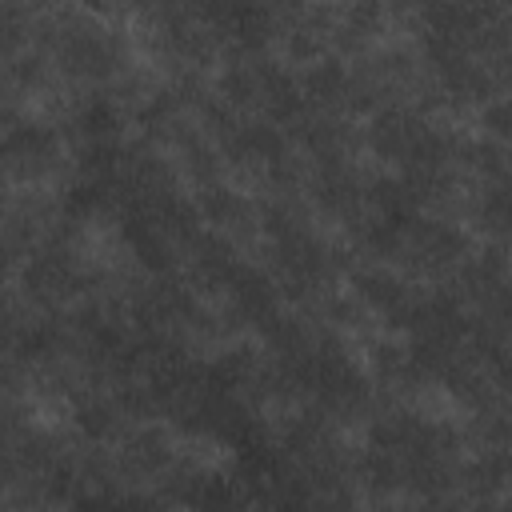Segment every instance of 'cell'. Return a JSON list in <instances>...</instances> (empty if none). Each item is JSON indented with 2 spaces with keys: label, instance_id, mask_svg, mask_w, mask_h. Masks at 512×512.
<instances>
[{
  "label": "cell",
  "instance_id": "6da1fadb",
  "mask_svg": "<svg viewBox=\"0 0 512 512\" xmlns=\"http://www.w3.org/2000/svg\"><path fill=\"white\" fill-rule=\"evenodd\" d=\"M68 160L72 148L56 124L20 116L0 132V180L8 188H48L64 176Z\"/></svg>",
  "mask_w": 512,
  "mask_h": 512
}]
</instances>
